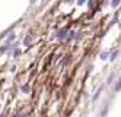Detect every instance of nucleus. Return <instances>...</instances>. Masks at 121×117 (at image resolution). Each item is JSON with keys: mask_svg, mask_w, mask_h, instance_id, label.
<instances>
[{"mask_svg": "<svg viewBox=\"0 0 121 117\" xmlns=\"http://www.w3.org/2000/svg\"><path fill=\"white\" fill-rule=\"evenodd\" d=\"M15 38H16L15 32H10V34H9V35H7V37H6V40H4V46H10V44H13Z\"/></svg>", "mask_w": 121, "mask_h": 117, "instance_id": "1", "label": "nucleus"}, {"mask_svg": "<svg viewBox=\"0 0 121 117\" xmlns=\"http://www.w3.org/2000/svg\"><path fill=\"white\" fill-rule=\"evenodd\" d=\"M21 91H22L23 94H29V92H31V86H29V84H23V85L21 86Z\"/></svg>", "mask_w": 121, "mask_h": 117, "instance_id": "2", "label": "nucleus"}, {"mask_svg": "<svg viewBox=\"0 0 121 117\" xmlns=\"http://www.w3.org/2000/svg\"><path fill=\"white\" fill-rule=\"evenodd\" d=\"M32 41V35H26V37L23 38V46H29Z\"/></svg>", "mask_w": 121, "mask_h": 117, "instance_id": "3", "label": "nucleus"}, {"mask_svg": "<svg viewBox=\"0 0 121 117\" xmlns=\"http://www.w3.org/2000/svg\"><path fill=\"white\" fill-rule=\"evenodd\" d=\"M67 32V29H61V31H58L57 32V38H60V40H63L64 38V34Z\"/></svg>", "mask_w": 121, "mask_h": 117, "instance_id": "4", "label": "nucleus"}, {"mask_svg": "<svg viewBox=\"0 0 121 117\" xmlns=\"http://www.w3.org/2000/svg\"><path fill=\"white\" fill-rule=\"evenodd\" d=\"M12 54H13V57H18V56L21 54V50H19V48H15V50L12 51Z\"/></svg>", "mask_w": 121, "mask_h": 117, "instance_id": "5", "label": "nucleus"}, {"mask_svg": "<svg viewBox=\"0 0 121 117\" xmlns=\"http://www.w3.org/2000/svg\"><path fill=\"white\" fill-rule=\"evenodd\" d=\"M107 56H108V53H107V51H104L102 54H101V59H102V60H105V57H107Z\"/></svg>", "mask_w": 121, "mask_h": 117, "instance_id": "6", "label": "nucleus"}, {"mask_svg": "<svg viewBox=\"0 0 121 117\" xmlns=\"http://www.w3.org/2000/svg\"><path fill=\"white\" fill-rule=\"evenodd\" d=\"M117 56H118V51H114V53H112V56H111V60H114Z\"/></svg>", "mask_w": 121, "mask_h": 117, "instance_id": "7", "label": "nucleus"}, {"mask_svg": "<svg viewBox=\"0 0 121 117\" xmlns=\"http://www.w3.org/2000/svg\"><path fill=\"white\" fill-rule=\"evenodd\" d=\"M120 88H121V80H118V84H117V86H115V91H118Z\"/></svg>", "mask_w": 121, "mask_h": 117, "instance_id": "8", "label": "nucleus"}, {"mask_svg": "<svg viewBox=\"0 0 121 117\" xmlns=\"http://www.w3.org/2000/svg\"><path fill=\"white\" fill-rule=\"evenodd\" d=\"M0 117H6V116H4V114H2V116H0Z\"/></svg>", "mask_w": 121, "mask_h": 117, "instance_id": "9", "label": "nucleus"}, {"mask_svg": "<svg viewBox=\"0 0 121 117\" xmlns=\"http://www.w3.org/2000/svg\"><path fill=\"white\" fill-rule=\"evenodd\" d=\"M0 108H2V105H0Z\"/></svg>", "mask_w": 121, "mask_h": 117, "instance_id": "10", "label": "nucleus"}]
</instances>
